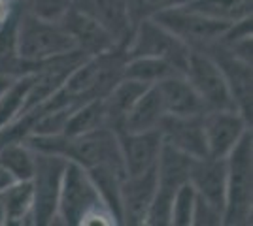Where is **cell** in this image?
<instances>
[{"label": "cell", "instance_id": "9a60e30c", "mask_svg": "<svg viewBox=\"0 0 253 226\" xmlns=\"http://www.w3.org/2000/svg\"><path fill=\"white\" fill-rule=\"evenodd\" d=\"M148 87V83L128 79V77H121L116 85L112 87V91L102 98L104 100L106 127H110L116 134H119L123 130V125H125L126 113L130 111L134 102L142 97V93Z\"/></svg>", "mask_w": 253, "mask_h": 226}, {"label": "cell", "instance_id": "30bf717a", "mask_svg": "<svg viewBox=\"0 0 253 226\" xmlns=\"http://www.w3.org/2000/svg\"><path fill=\"white\" fill-rule=\"evenodd\" d=\"M202 127L206 136L208 157L227 159V155L246 132V121L238 111L208 109L202 115Z\"/></svg>", "mask_w": 253, "mask_h": 226}, {"label": "cell", "instance_id": "cb8c5ba5", "mask_svg": "<svg viewBox=\"0 0 253 226\" xmlns=\"http://www.w3.org/2000/svg\"><path fill=\"white\" fill-rule=\"evenodd\" d=\"M126 10H128V17L130 23H138L142 19L153 17L155 13L169 8H176V6H183L189 0H125Z\"/></svg>", "mask_w": 253, "mask_h": 226}, {"label": "cell", "instance_id": "4fadbf2b", "mask_svg": "<svg viewBox=\"0 0 253 226\" xmlns=\"http://www.w3.org/2000/svg\"><path fill=\"white\" fill-rule=\"evenodd\" d=\"M189 183L201 198L225 213V200H227V161L225 159H211V157L193 159Z\"/></svg>", "mask_w": 253, "mask_h": 226}, {"label": "cell", "instance_id": "603a6c76", "mask_svg": "<svg viewBox=\"0 0 253 226\" xmlns=\"http://www.w3.org/2000/svg\"><path fill=\"white\" fill-rule=\"evenodd\" d=\"M195 189L187 181L178 189V193L172 200V213H170V225L187 226L193 219V207H195Z\"/></svg>", "mask_w": 253, "mask_h": 226}, {"label": "cell", "instance_id": "484cf974", "mask_svg": "<svg viewBox=\"0 0 253 226\" xmlns=\"http://www.w3.org/2000/svg\"><path fill=\"white\" fill-rule=\"evenodd\" d=\"M223 223V213L208 204L204 198H201L199 194L195 196V207H193V219L191 225H221Z\"/></svg>", "mask_w": 253, "mask_h": 226}, {"label": "cell", "instance_id": "9c48e42d", "mask_svg": "<svg viewBox=\"0 0 253 226\" xmlns=\"http://www.w3.org/2000/svg\"><path fill=\"white\" fill-rule=\"evenodd\" d=\"M59 23L64 31L72 36L76 47L80 51H84L85 55L93 57V55L116 51L117 43L114 40V36L89 13L70 6Z\"/></svg>", "mask_w": 253, "mask_h": 226}, {"label": "cell", "instance_id": "52a82bcc", "mask_svg": "<svg viewBox=\"0 0 253 226\" xmlns=\"http://www.w3.org/2000/svg\"><path fill=\"white\" fill-rule=\"evenodd\" d=\"M102 202L104 200L100 198L87 170L76 162L66 161L55 219H63L64 225H80L82 217Z\"/></svg>", "mask_w": 253, "mask_h": 226}, {"label": "cell", "instance_id": "d4e9b609", "mask_svg": "<svg viewBox=\"0 0 253 226\" xmlns=\"http://www.w3.org/2000/svg\"><path fill=\"white\" fill-rule=\"evenodd\" d=\"M72 6V0H31V13L45 21L59 23Z\"/></svg>", "mask_w": 253, "mask_h": 226}, {"label": "cell", "instance_id": "e0dca14e", "mask_svg": "<svg viewBox=\"0 0 253 226\" xmlns=\"http://www.w3.org/2000/svg\"><path fill=\"white\" fill-rule=\"evenodd\" d=\"M0 204L4 209V225H23L32 219L34 191L32 181H13L0 193Z\"/></svg>", "mask_w": 253, "mask_h": 226}, {"label": "cell", "instance_id": "2e32d148", "mask_svg": "<svg viewBox=\"0 0 253 226\" xmlns=\"http://www.w3.org/2000/svg\"><path fill=\"white\" fill-rule=\"evenodd\" d=\"M163 115H165V106L157 87L149 85L126 113L121 132H144V130L157 129Z\"/></svg>", "mask_w": 253, "mask_h": 226}, {"label": "cell", "instance_id": "44dd1931", "mask_svg": "<svg viewBox=\"0 0 253 226\" xmlns=\"http://www.w3.org/2000/svg\"><path fill=\"white\" fill-rule=\"evenodd\" d=\"M0 166L15 181H31L34 175V151L25 143H8L0 147Z\"/></svg>", "mask_w": 253, "mask_h": 226}, {"label": "cell", "instance_id": "83f0119b", "mask_svg": "<svg viewBox=\"0 0 253 226\" xmlns=\"http://www.w3.org/2000/svg\"><path fill=\"white\" fill-rule=\"evenodd\" d=\"M13 181H15V179H13V177H11L10 173L6 172V170H4L2 166H0V193H2V191H4L6 187H10V185L13 183Z\"/></svg>", "mask_w": 253, "mask_h": 226}, {"label": "cell", "instance_id": "6da1fadb", "mask_svg": "<svg viewBox=\"0 0 253 226\" xmlns=\"http://www.w3.org/2000/svg\"><path fill=\"white\" fill-rule=\"evenodd\" d=\"M72 36L61 27V23L45 21L31 11L19 15L17 21V55L19 59L34 66L45 61L76 51Z\"/></svg>", "mask_w": 253, "mask_h": 226}, {"label": "cell", "instance_id": "4316f807", "mask_svg": "<svg viewBox=\"0 0 253 226\" xmlns=\"http://www.w3.org/2000/svg\"><path fill=\"white\" fill-rule=\"evenodd\" d=\"M13 11V2L11 0H0V27L11 17Z\"/></svg>", "mask_w": 253, "mask_h": 226}, {"label": "cell", "instance_id": "5b68a950", "mask_svg": "<svg viewBox=\"0 0 253 226\" xmlns=\"http://www.w3.org/2000/svg\"><path fill=\"white\" fill-rule=\"evenodd\" d=\"M66 159L49 153L34 151V175H32V223L34 225H51L57 215L59 191L63 181Z\"/></svg>", "mask_w": 253, "mask_h": 226}, {"label": "cell", "instance_id": "5bb4252c", "mask_svg": "<svg viewBox=\"0 0 253 226\" xmlns=\"http://www.w3.org/2000/svg\"><path fill=\"white\" fill-rule=\"evenodd\" d=\"M153 85L157 87L165 113L169 115H202L208 111L199 93L193 89L183 74L163 77Z\"/></svg>", "mask_w": 253, "mask_h": 226}, {"label": "cell", "instance_id": "7c38bea8", "mask_svg": "<svg viewBox=\"0 0 253 226\" xmlns=\"http://www.w3.org/2000/svg\"><path fill=\"white\" fill-rule=\"evenodd\" d=\"M117 140L126 175L144 173L157 164L163 147V136L157 129L144 132H119Z\"/></svg>", "mask_w": 253, "mask_h": 226}, {"label": "cell", "instance_id": "f1b7e54d", "mask_svg": "<svg viewBox=\"0 0 253 226\" xmlns=\"http://www.w3.org/2000/svg\"><path fill=\"white\" fill-rule=\"evenodd\" d=\"M2 89H4V87H2ZM2 89H0V91H2Z\"/></svg>", "mask_w": 253, "mask_h": 226}, {"label": "cell", "instance_id": "277c9868", "mask_svg": "<svg viewBox=\"0 0 253 226\" xmlns=\"http://www.w3.org/2000/svg\"><path fill=\"white\" fill-rule=\"evenodd\" d=\"M136 25V31L125 49V61L136 57H159L169 61L179 74H183L189 47L151 17L142 19Z\"/></svg>", "mask_w": 253, "mask_h": 226}, {"label": "cell", "instance_id": "3957f363", "mask_svg": "<svg viewBox=\"0 0 253 226\" xmlns=\"http://www.w3.org/2000/svg\"><path fill=\"white\" fill-rule=\"evenodd\" d=\"M151 19H155L193 51H208L210 47L217 45L232 25L191 10L185 4L159 11Z\"/></svg>", "mask_w": 253, "mask_h": 226}, {"label": "cell", "instance_id": "d6986e66", "mask_svg": "<svg viewBox=\"0 0 253 226\" xmlns=\"http://www.w3.org/2000/svg\"><path fill=\"white\" fill-rule=\"evenodd\" d=\"M185 6L208 17L236 23L252 17V0H189Z\"/></svg>", "mask_w": 253, "mask_h": 226}, {"label": "cell", "instance_id": "ffe728a7", "mask_svg": "<svg viewBox=\"0 0 253 226\" xmlns=\"http://www.w3.org/2000/svg\"><path fill=\"white\" fill-rule=\"evenodd\" d=\"M179 74L169 61L159 59V57H136V59H126L123 65V77L136 79L142 83L153 85L159 79L169 77V75Z\"/></svg>", "mask_w": 253, "mask_h": 226}, {"label": "cell", "instance_id": "ac0fdd59", "mask_svg": "<svg viewBox=\"0 0 253 226\" xmlns=\"http://www.w3.org/2000/svg\"><path fill=\"white\" fill-rule=\"evenodd\" d=\"M100 127H106L104 100L95 98V100H87L72 109L70 117L64 125L63 134L78 136V134H85V132H91Z\"/></svg>", "mask_w": 253, "mask_h": 226}, {"label": "cell", "instance_id": "8fae6325", "mask_svg": "<svg viewBox=\"0 0 253 226\" xmlns=\"http://www.w3.org/2000/svg\"><path fill=\"white\" fill-rule=\"evenodd\" d=\"M157 189L155 166L138 175H126L119 189L121 223L125 225H146L149 205L153 202Z\"/></svg>", "mask_w": 253, "mask_h": 226}, {"label": "cell", "instance_id": "7402d4cb", "mask_svg": "<svg viewBox=\"0 0 253 226\" xmlns=\"http://www.w3.org/2000/svg\"><path fill=\"white\" fill-rule=\"evenodd\" d=\"M32 75L34 74L19 75L13 83L6 85L0 91V129H4L10 121H13L21 113L29 87H31Z\"/></svg>", "mask_w": 253, "mask_h": 226}, {"label": "cell", "instance_id": "8992f818", "mask_svg": "<svg viewBox=\"0 0 253 226\" xmlns=\"http://www.w3.org/2000/svg\"><path fill=\"white\" fill-rule=\"evenodd\" d=\"M183 75L187 77L193 89L199 93L206 109L238 111L229 83L225 79V74L208 53L191 49Z\"/></svg>", "mask_w": 253, "mask_h": 226}, {"label": "cell", "instance_id": "ba28073f", "mask_svg": "<svg viewBox=\"0 0 253 226\" xmlns=\"http://www.w3.org/2000/svg\"><path fill=\"white\" fill-rule=\"evenodd\" d=\"M202 115H169V113H165L157 125L163 141L172 145L174 149L189 155L191 159L208 157Z\"/></svg>", "mask_w": 253, "mask_h": 226}, {"label": "cell", "instance_id": "7a4b0ae2", "mask_svg": "<svg viewBox=\"0 0 253 226\" xmlns=\"http://www.w3.org/2000/svg\"><path fill=\"white\" fill-rule=\"evenodd\" d=\"M227 200L223 223L246 225L252 215V134L242 138L227 155Z\"/></svg>", "mask_w": 253, "mask_h": 226}]
</instances>
